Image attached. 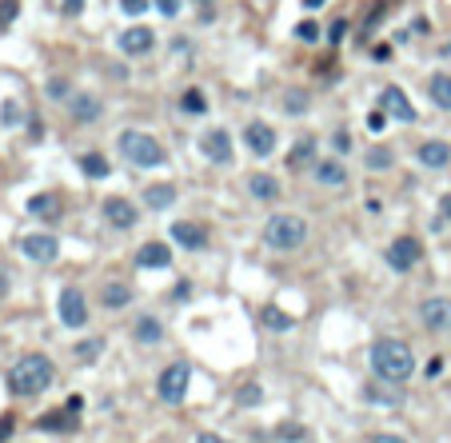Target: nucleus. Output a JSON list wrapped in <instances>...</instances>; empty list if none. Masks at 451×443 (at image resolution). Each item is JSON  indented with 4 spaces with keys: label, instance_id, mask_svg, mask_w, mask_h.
Segmentation results:
<instances>
[{
    "label": "nucleus",
    "instance_id": "obj_1",
    "mask_svg": "<svg viewBox=\"0 0 451 443\" xmlns=\"http://www.w3.org/2000/svg\"><path fill=\"white\" fill-rule=\"evenodd\" d=\"M371 372L388 383H403L411 372H415V355L403 340H380L371 348Z\"/></svg>",
    "mask_w": 451,
    "mask_h": 443
},
{
    "label": "nucleus",
    "instance_id": "obj_8",
    "mask_svg": "<svg viewBox=\"0 0 451 443\" xmlns=\"http://www.w3.org/2000/svg\"><path fill=\"white\" fill-rule=\"evenodd\" d=\"M420 323L427 332H447L451 328V300L447 296H435V300L420 303Z\"/></svg>",
    "mask_w": 451,
    "mask_h": 443
},
{
    "label": "nucleus",
    "instance_id": "obj_25",
    "mask_svg": "<svg viewBox=\"0 0 451 443\" xmlns=\"http://www.w3.org/2000/svg\"><path fill=\"white\" fill-rule=\"evenodd\" d=\"M160 335H164V328H160L156 316H140V320H136V340L140 343H160Z\"/></svg>",
    "mask_w": 451,
    "mask_h": 443
},
{
    "label": "nucleus",
    "instance_id": "obj_32",
    "mask_svg": "<svg viewBox=\"0 0 451 443\" xmlns=\"http://www.w3.org/2000/svg\"><path fill=\"white\" fill-rule=\"evenodd\" d=\"M368 168H371V172L391 168V152H388V148H371V152H368Z\"/></svg>",
    "mask_w": 451,
    "mask_h": 443
},
{
    "label": "nucleus",
    "instance_id": "obj_21",
    "mask_svg": "<svg viewBox=\"0 0 451 443\" xmlns=\"http://www.w3.org/2000/svg\"><path fill=\"white\" fill-rule=\"evenodd\" d=\"M144 204L156 208V212L172 208V204H176V188H172V184H152V188L144 192Z\"/></svg>",
    "mask_w": 451,
    "mask_h": 443
},
{
    "label": "nucleus",
    "instance_id": "obj_18",
    "mask_svg": "<svg viewBox=\"0 0 451 443\" xmlns=\"http://www.w3.org/2000/svg\"><path fill=\"white\" fill-rule=\"evenodd\" d=\"M316 180L323 184V188H343L348 184V168H343L340 160H316Z\"/></svg>",
    "mask_w": 451,
    "mask_h": 443
},
{
    "label": "nucleus",
    "instance_id": "obj_17",
    "mask_svg": "<svg viewBox=\"0 0 451 443\" xmlns=\"http://www.w3.org/2000/svg\"><path fill=\"white\" fill-rule=\"evenodd\" d=\"M68 112H72V120H81V124H92L96 120V116H100V100H96V96H88V92H76V96H72L68 100Z\"/></svg>",
    "mask_w": 451,
    "mask_h": 443
},
{
    "label": "nucleus",
    "instance_id": "obj_51",
    "mask_svg": "<svg viewBox=\"0 0 451 443\" xmlns=\"http://www.w3.org/2000/svg\"><path fill=\"white\" fill-rule=\"evenodd\" d=\"M192 4H204V9H208V4H212V0H192Z\"/></svg>",
    "mask_w": 451,
    "mask_h": 443
},
{
    "label": "nucleus",
    "instance_id": "obj_43",
    "mask_svg": "<svg viewBox=\"0 0 451 443\" xmlns=\"http://www.w3.org/2000/svg\"><path fill=\"white\" fill-rule=\"evenodd\" d=\"M84 0H64V16H81Z\"/></svg>",
    "mask_w": 451,
    "mask_h": 443
},
{
    "label": "nucleus",
    "instance_id": "obj_11",
    "mask_svg": "<svg viewBox=\"0 0 451 443\" xmlns=\"http://www.w3.org/2000/svg\"><path fill=\"white\" fill-rule=\"evenodd\" d=\"M104 220H108L112 228H136L140 212L132 208L128 200H120V196H108V200H104Z\"/></svg>",
    "mask_w": 451,
    "mask_h": 443
},
{
    "label": "nucleus",
    "instance_id": "obj_6",
    "mask_svg": "<svg viewBox=\"0 0 451 443\" xmlns=\"http://www.w3.org/2000/svg\"><path fill=\"white\" fill-rule=\"evenodd\" d=\"M420 256H423V248H420V240L415 236H400V240H391L388 244V268L391 272H411L415 264H420Z\"/></svg>",
    "mask_w": 451,
    "mask_h": 443
},
{
    "label": "nucleus",
    "instance_id": "obj_5",
    "mask_svg": "<svg viewBox=\"0 0 451 443\" xmlns=\"http://www.w3.org/2000/svg\"><path fill=\"white\" fill-rule=\"evenodd\" d=\"M188 383H192V372L188 363H172V368H164L160 372V383H156V392H160L164 403H184V395H188Z\"/></svg>",
    "mask_w": 451,
    "mask_h": 443
},
{
    "label": "nucleus",
    "instance_id": "obj_39",
    "mask_svg": "<svg viewBox=\"0 0 451 443\" xmlns=\"http://www.w3.org/2000/svg\"><path fill=\"white\" fill-rule=\"evenodd\" d=\"M383 124H388V112H371V116H368V128L371 132H383Z\"/></svg>",
    "mask_w": 451,
    "mask_h": 443
},
{
    "label": "nucleus",
    "instance_id": "obj_29",
    "mask_svg": "<svg viewBox=\"0 0 451 443\" xmlns=\"http://www.w3.org/2000/svg\"><path fill=\"white\" fill-rule=\"evenodd\" d=\"M260 316H264V323H268L271 332H288V328H291V316L280 312V308H264Z\"/></svg>",
    "mask_w": 451,
    "mask_h": 443
},
{
    "label": "nucleus",
    "instance_id": "obj_23",
    "mask_svg": "<svg viewBox=\"0 0 451 443\" xmlns=\"http://www.w3.org/2000/svg\"><path fill=\"white\" fill-rule=\"evenodd\" d=\"M427 92H431V100L440 104V108H447V112H451V76H447V72H440V76H431Z\"/></svg>",
    "mask_w": 451,
    "mask_h": 443
},
{
    "label": "nucleus",
    "instance_id": "obj_15",
    "mask_svg": "<svg viewBox=\"0 0 451 443\" xmlns=\"http://www.w3.org/2000/svg\"><path fill=\"white\" fill-rule=\"evenodd\" d=\"M172 240H176V244H184L188 252H200L204 244H208V232H204L200 224L180 220V224H172Z\"/></svg>",
    "mask_w": 451,
    "mask_h": 443
},
{
    "label": "nucleus",
    "instance_id": "obj_45",
    "mask_svg": "<svg viewBox=\"0 0 451 443\" xmlns=\"http://www.w3.org/2000/svg\"><path fill=\"white\" fill-rule=\"evenodd\" d=\"M12 435V415H0V439H9Z\"/></svg>",
    "mask_w": 451,
    "mask_h": 443
},
{
    "label": "nucleus",
    "instance_id": "obj_38",
    "mask_svg": "<svg viewBox=\"0 0 451 443\" xmlns=\"http://www.w3.org/2000/svg\"><path fill=\"white\" fill-rule=\"evenodd\" d=\"M48 96L64 100V96H68V80H48Z\"/></svg>",
    "mask_w": 451,
    "mask_h": 443
},
{
    "label": "nucleus",
    "instance_id": "obj_2",
    "mask_svg": "<svg viewBox=\"0 0 451 443\" xmlns=\"http://www.w3.org/2000/svg\"><path fill=\"white\" fill-rule=\"evenodd\" d=\"M9 387L16 395H41L44 387H52V363L48 355H21L9 372Z\"/></svg>",
    "mask_w": 451,
    "mask_h": 443
},
{
    "label": "nucleus",
    "instance_id": "obj_19",
    "mask_svg": "<svg viewBox=\"0 0 451 443\" xmlns=\"http://www.w3.org/2000/svg\"><path fill=\"white\" fill-rule=\"evenodd\" d=\"M420 164H423V168H447V164H451V148L443 140L420 144Z\"/></svg>",
    "mask_w": 451,
    "mask_h": 443
},
{
    "label": "nucleus",
    "instance_id": "obj_27",
    "mask_svg": "<svg viewBox=\"0 0 451 443\" xmlns=\"http://www.w3.org/2000/svg\"><path fill=\"white\" fill-rule=\"evenodd\" d=\"M128 300H132V292L124 288V283H108V288L100 292V303H104V308H124Z\"/></svg>",
    "mask_w": 451,
    "mask_h": 443
},
{
    "label": "nucleus",
    "instance_id": "obj_16",
    "mask_svg": "<svg viewBox=\"0 0 451 443\" xmlns=\"http://www.w3.org/2000/svg\"><path fill=\"white\" fill-rule=\"evenodd\" d=\"M136 264H140V268H168L172 264V248L160 244V240H148L140 252H136Z\"/></svg>",
    "mask_w": 451,
    "mask_h": 443
},
{
    "label": "nucleus",
    "instance_id": "obj_22",
    "mask_svg": "<svg viewBox=\"0 0 451 443\" xmlns=\"http://www.w3.org/2000/svg\"><path fill=\"white\" fill-rule=\"evenodd\" d=\"M28 212H32V216H41V220H56V216H61V200L48 196V192H44V196H32Z\"/></svg>",
    "mask_w": 451,
    "mask_h": 443
},
{
    "label": "nucleus",
    "instance_id": "obj_49",
    "mask_svg": "<svg viewBox=\"0 0 451 443\" xmlns=\"http://www.w3.org/2000/svg\"><path fill=\"white\" fill-rule=\"evenodd\" d=\"M336 148H340V152H348V148H351V140L343 136V132H336Z\"/></svg>",
    "mask_w": 451,
    "mask_h": 443
},
{
    "label": "nucleus",
    "instance_id": "obj_52",
    "mask_svg": "<svg viewBox=\"0 0 451 443\" xmlns=\"http://www.w3.org/2000/svg\"><path fill=\"white\" fill-rule=\"evenodd\" d=\"M447 52H451V48H447Z\"/></svg>",
    "mask_w": 451,
    "mask_h": 443
},
{
    "label": "nucleus",
    "instance_id": "obj_30",
    "mask_svg": "<svg viewBox=\"0 0 451 443\" xmlns=\"http://www.w3.org/2000/svg\"><path fill=\"white\" fill-rule=\"evenodd\" d=\"M284 112H291V116H304V112H308V92L291 88L288 96H284Z\"/></svg>",
    "mask_w": 451,
    "mask_h": 443
},
{
    "label": "nucleus",
    "instance_id": "obj_48",
    "mask_svg": "<svg viewBox=\"0 0 451 443\" xmlns=\"http://www.w3.org/2000/svg\"><path fill=\"white\" fill-rule=\"evenodd\" d=\"M440 216H443V220H451V196H443V200H440Z\"/></svg>",
    "mask_w": 451,
    "mask_h": 443
},
{
    "label": "nucleus",
    "instance_id": "obj_14",
    "mask_svg": "<svg viewBox=\"0 0 451 443\" xmlns=\"http://www.w3.org/2000/svg\"><path fill=\"white\" fill-rule=\"evenodd\" d=\"M244 144L252 148V156H271L276 152V132L268 124H248L244 128Z\"/></svg>",
    "mask_w": 451,
    "mask_h": 443
},
{
    "label": "nucleus",
    "instance_id": "obj_4",
    "mask_svg": "<svg viewBox=\"0 0 451 443\" xmlns=\"http://www.w3.org/2000/svg\"><path fill=\"white\" fill-rule=\"evenodd\" d=\"M120 156L128 164H136V168H160L168 156H164L160 140H152L148 132H120Z\"/></svg>",
    "mask_w": 451,
    "mask_h": 443
},
{
    "label": "nucleus",
    "instance_id": "obj_9",
    "mask_svg": "<svg viewBox=\"0 0 451 443\" xmlns=\"http://www.w3.org/2000/svg\"><path fill=\"white\" fill-rule=\"evenodd\" d=\"M200 152L212 164H232V136L224 128H208L200 136Z\"/></svg>",
    "mask_w": 451,
    "mask_h": 443
},
{
    "label": "nucleus",
    "instance_id": "obj_33",
    "mask_svg": "<svg viewBox=\"0 0 451 443\" xmlns=\"http://www.w3.org/2000/svg\"><path fill=\"white\" fill-rule=\"evenodd\" d=\"M104 352V340H84L81 348H76V355H81V360H92V355H100Z\"/></svg>",
    "mask_w": 451,
    "mask_h": 443
},
{
    "label": "nucleus",
    "instance_id": "obj_46",
    "mask_svg": "<svg viewBox=\"0 0 451 443\" xmlns=\"http://www.w3.org/2000/svg\"><path fill=\"white\" fill-rule=\"evenodd\" d=\"M196 443H232V439H224V435H216V432H204Z\"/></svg>",
    "mask_w": 451,
    "mask_h": 443
},
{
    "label": "nucleus",
    "instance_id": "obj_42",
    "mask_svg": "<svg viewBox=\"0 0 451 443\" xmlns=\"http://www.w3.org/2000/svg\"><path fill=\"white\" fill-rule=\"evenodd\" d=\"M16 16V0H4V12H0V24H9Z\"/></svg>",
    "mask_w": 451,
    "mask_h": 443
},
{
    "label": "nucleus",
    "instance_id": "obj_26",
    "mask_svg": "<svg viewBox=\"0 0 451 443\" xmlns=\"http://www.w3.org/2000/svg\"><path fill=\"white\" fill-rule=\"evenodd\" d=\"M81 172L84 176H92V180H104V176H108V160H104V156H96V152H84L81 156Z\"/></svg>",
    "mask_w": 451,
    "mask_h": 443
},
{
    "label": "nucleus",
    "instance_id": "obj_10",
    "mask_svg": "<svg viewBox=\"0 0 451 443\" xmlns=\"http://www.w3.org/2000/svg\"><path fill=\"white\" fill-rule=\"evenodd\" d=\"M21 248H24V256H28V260H36V264H52L56 256H61V244H56V236H44V232L24 236Z\"/></svg>",
    "mask_w": 451,
    "mask_h": 443
},
{
    "label": "nucleus",
    "instance_id": "obj_20",
    "mask_svg": "<svg viewBox=\"0 0 451 443\" xmlns=\"http://www.w3.org/2000/svg\"><path fill=\"white\" fill-rule=\"evenodd\" d=\"M248 192L256 196V200H280V180L268 176V172H256V176L248 180Z\"/></svg>",
    "mask_w": 451,
    "mask_h": 443
},
{
    "label": "nucleus",
    "instance_id": "obj_41",
    "mask_svg": "<svg viewBox=\"0 0 451 443\" xmlns=\"http://www.w3.org/2000/svg\"><path fill=\"white\" fill-rule=\"evenodd\" d=\"M240 403H260V387H256V383H248V387L240 392Z\"/></svg>",
    "mask_w": 451,
    "mask_h": 443
},
{
    "label": "nucleus",
    "instance_id": "obj_34",
    "mask_svg": "<svg viewBox=\"0 0 451 443\" xmlns=\"http://www.w3.org/2000/svg\"><path fill=\"white\" fill-rule=\"evenodd\" d=\"M296 36H300V41H320V28H316L311 21H304L300 28H296Z\"/></svg>",
    "mask_w": 451,
    "mask_h": 443
},
{
    "label": "nucleus",
    "instance_id": "obj_24",
    "mask_svg": "<svg viewBox=\"0 0 451 443\" xmlns=\"http://www.w3.org/2000/svg\"><path fill=\"white\" fill-rule=\"evenodd\" d=\"M311 156H316V140H311V136H304V140H296V148L288 152V168H304V164H316Z\"/></svg>",
    "mask_w": 451,
    "mask_h": 443
},
{
    "label": "nucleus",
    "instance_id": "obj_3",
    "mask_svg": "<svg viewBox=\"0 0 451 443\" xmlns=\"http://www.w3.org/2000/svg\"><path fill=\"white\" fill-rule=\"evenodd\" d=\"M264 240L276 248V252H296L308 240V224L300 216H288V212H276L268 224H264Z\"/></svg>",
    "mask_w": 451,
    "mask_h": 443
},
{
    "label": "nucleus",
    "instance_id": "obj_50",
    "mask_svg": "<svg viewBox=\"0 0 451 443\" xmlns=\"http://www.w3.org/2000/svg\"><path fill=\"white\" fill-rule=\"evenodd\" d=\"M328 0H304V9H323Z\"/></svg>",
    "mask_w": 451,
    "mask_h": 443
},
{
    "label": "nucleus",
    "instance_id": "obj_40",
    "mask_svg": "<svg viewBox=\"0 0 451 443\" xmlns=\"http://www.w3.org/2000/svg\"><path fill=\"white\" fill-rule=\"evenodd\" d=\"M343 32H348V21H336V24H331V32H328V41H331V44H340V41H343Z\"/></svg>",
    "mask_w": 451,
    "mask_h": 443
},
{
    "label": "nucleus",
    "instance_id": "obj_37",
    "mask_svg": "<svg viewBox=\"0 0 451 443\" xmlns=\"http://www.w3.org/2000/svg\"><path fill=\"white\" fill-rule=\"evenodd\" d=\"M0 120H4V124H16V120H21V104L9 100V104H4V116H0Z\"/></svg>",
    "mask_w": 451,
    "mask_h": 443
},
{
    "label": "nucleus",
    "instance_id": "obj_36",
    "mask_svg": "<svg viewBox=\"0 0 451 443\" xmlns=\"http://www.w3.org/2000/svg\"><path fill=\"white\" fill-rule=\"evenodd\" d=\"M120 9L128 12V16H140V12L148 9V0H120Z\"/></svg>",
    "mask_w": 451,
    "mask_h": 443
},
{
    "label": "nucleus",
    "instance_id": "obj_13",
    "mask_svg": "<svg viewBox=\"0 0 451 443\" xmlns=\"http://www.w3.org/2000/svg\"><path fill=\"white\" fill-rule=\"evenodd\" d=\"M383 112H388V116H395V120H403V124L415 120V108H411V100L403 96L400 84H388V88H383Z\"/></svg>",
    "mask_w": 451,
    "mask_h": 443
},
{
    "label": "nucleus",
    "instance_id": "obj_31",
    "mask_svg": "<svg viewBox=\"0 0 451 443\" xmlns=\"http://www.w3.org/2000/svg\"><path fill=\"white\" fill-rule=\"evenodd\" d=\"M68 427H72V419L64 412H48L41 419V432H68Z\"/></svg>",
    "mask_w": 451,
    "mask_h": 443
},
{
    "label": "nucleus",
    "instance_id": "obj_47",
    "mask_svg": "<svg viewBox=\"0 0 451 443\" xmlns=\"http://www.w3.org/2000/svg\"><path fill=\"white\" fill-rule=\"evenodd\" d=\"M371 443H408V439H403V435H375Z\"/></svg>",
    "mask_w": 451,
    "mask_h": 443
},
{
    "label": "nucleus",
    "instance_id": "obj_12",
    "mask_svg": "<svg viewBox=\"0 0 451 443\" xmlns=\"http://www.w3.org/2000/svg\"><path fill=\"white\" fill-rule=\"evenodd\" d=\"M152 44H156V32L144 28V24H136V28H128L120 36V52H124V56H148Z\"/></svg>",
    "mask_w": 451,
    "mask_h": 443
},
{
    "label": "nucleus",
    "instance_id": "obj_44",
    "mask_svg": "<svg viewBox=\"0 0 451 443\" xmlns=\"http://www.w3.org/2000/svg\"><path fill=\"white\" fill-rule=\"evenodd\" d=\"M280 439H304V427H280Z\"/></svg>",
    "mask_w": 451,
    "mask_h": 443
},
{
    "label": "nucleus",
    "instance_id": "obj_28",
    "mask_svg": "<svg viewBox=\"0 0 451 443\" xmlns=\"http://www.w3.org/2000/svg\"><path fill=\"white\" fill-rule=\"evenodd\" d=\"M180 108L188 112V116H204V112H208V100H204L200 88H188V92L180 96Z\"/></svg>",
    "mask_w": 451,
    "mask_h": 443
},
{
    "label": "nucleus",
    "instance_id": "obj_35",
    "mask_svg": "<svg viewBox=\"0 0 451 443\" xmlns=\"http://www.w3.org/2000/svg\"><path fill=\"white\" fill-rule=\"evenodd\" d=\"M160 16H180V0H156Z\"/></svg>",
    "mask_w": 451,
    "mask_h": 443
},
{
    "label": "nucleus",
    "instance_id": "obj_7",
    "mask_svg": "<svg viewBox=\"0 0 451 443\" xmlns=\"http://www.w3.org/2000/svg\"><path fill=\"white\" fill-rule=\"evenodd\" d=\"M56 312H61L64 328H84V323H88V300H84L81 288H64L61 303H56Z\"/></svg>",
    "mask_w": 451,
    "mask_h": 443
}]
</instances>
